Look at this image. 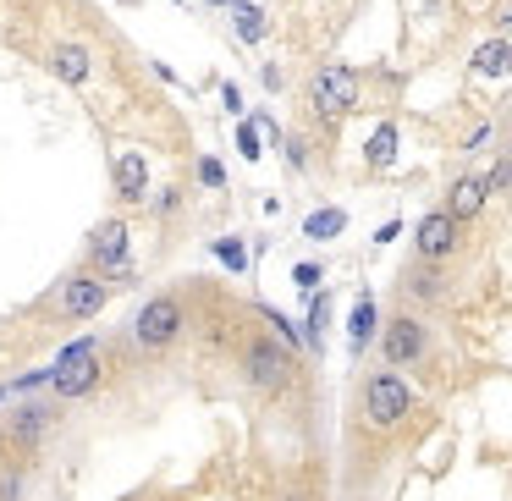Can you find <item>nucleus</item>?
Listing matches in <instances>:
<instances>
[{"instance_id":"nucleus-1","label":"nucleus","mask_w":512,"mask_h":501,"mask_svg":"<svg viewBox=\"0 0 512 501\" xmlns=\"http://www.w3.org/2000/svg\"><path fill=\"white\" fill-rule=\"evenodd\" d=\"M237 375H243V386L254 391V397H287L292 380H298V353H292L287 342H276L270 331H259V325H248L243 336H237Z\"/></svg>"},{"instance_id":"nucleus-2","label":"nucleus","mask_w":512,"mask_h":501,"mask_svg":"<svg viewBox=\"0 0 512 501\" xmlns=\"http://www.w3.org/2000/svg\"><path fill=\"white\" fill-rule=\"evenodd\" d=\"M61 419H67V408L56 397H39V391L34 397H17V408L0 419V452H6V463L28 468L50 446V435L61 430Z\"/></svg>"},{"instance_id":"nucleus-3","label":"nucleus","mask_w":512,"mask_h":501,"mask_svg":"<svg viewBox=\"0 0 512 501\" xmlns=\"http://www.w3.org/2000/svg\"><path fill=\"white\" fill-rule=\"evenodd\" d=\"M188 331H193L188 292H155V298H144V303H138V314L127 320V347L155 358V353H171Z\"/></svg>"},{"instance_id":"nucleus-4","label":"nucleus","mask_w":512,"mask_h":501,"mask_svg":"<svg viewBox=\"0 0 512 501\" xmlns=\"http://www.w3.org/2000/svg\"><path fill=\"white\" fill-rule=\"evenodd\" d=\"M413 413H419V397H413V386L397 369H369V375L358 380V424H364L369 435L408 430Z\"/></svg>"},{"instance_id":"nucleus-5","label":"nucleus","mask_w":512,"mask_h":501,"mask_svg":"<svg viewBox=\"0 0 512 501\" xmlns=\"http://www.w3.org/2000/svg\"><path fill=\"white\" fill-rule=\"evenodd\" d=\"M375 347H380V369H397V375H402V369H424V364H430L435 331H430V320H424V314L397 309V314H386V320H380Z\"/></svg>"},{"instance_id":"nucleus-6","label":"nucleus","mask_w":512,"mask_h":501,"mask_svg":"<svg viewBox=\"0 0 512 501\" xmlns=\"http://www.w3.org/2000/svg\"><path fill=\"white\" fill-rule=\"evenodd\" d=\"M83 270L105 276L111 287H133V281H138V270H133V232H127L122 215H105V221L89 232V248H83Z\"/></svg>"},{"instance_id":"nucleus-7","label":"nucleus","mask_w":512,"mask_h":501,"mask_svg":"<svg viewBox=\"0 0 512 501\" xmlns=\"http://www.w3.org/2000/svg\"><path fill=\"white\" fill-rule=\"evenodd\" d=\"M116 298V287L105 276H94V270H72V276L56 281V292H50V320L56 325H89L105 314V303Z\"/></svg>"},{"instance_id":"nucleus-8","label":"nucleus","mask_w":512,"mask_h":501,"mask_svg":"<svg viewBox=\"0 0 512 501\" xmlns=\"http://www.w3.org/2000/svg\"><path fill=\"white\" fill-rule=\"evenodd\" d=\"M358 100H364V78H358V67H347V61H325V67H314L309 111L320 116V122H342V116H353Z\"/></svg>"},{"instance_id":"nucleus-9","label":"nucleus","mask_w":512,"mask_h":501,"mask_svg":"<svg viewBox=\"0 0 512 501\" xmlns=\"http://www.w3.org/2000/svg\"><path fill=\"white\" fill-rule=\"evenodd\" d=\"M452 292H457L452 265L408 259V265H402V276H397V298H402V309H413V314H435V309H446V303H452Z\"/></svg>"},{"instance_id":"nucleus-10","label":"nucleus","mask_w":512,"mask_h":501,"mask_svg":"<svg viewBox=\"0 0 512 501\" xmlns=\"http://www.w3.org/2000/svg\"><path fill=\"white\" fill-rule=\"evenodd\" d=\"M56 375H50V397L61 402V408H72V402H94L105 391V380H111V364H105V347L89 358H67V364H50Z\"/></svg>"},{"instance_id":"nucleus-11","label":"nucleus","mask_w":512,"mask_h":501,"mask_svg":"<svg viewBox=\"0 0 512 501\" xmlns=\"http://www.w3.org/2000/svg\"><path fill=\"white\" fill-rule=\"evenodd\" d=\"M468 226L463 221H452L446 210H430V215H419V226H413V259H430V265H452L457 254H463V243H468Z\"/></svg>"},{"instance_id":"nucleus-12","label":"nucleus","mask_w":512,"mask_h":501,"mask_svg":"<svg viewBox=\"0 0 512 501\" xmlns=\"http://www.w3.org/2000/svg\"><path fill=\"white\" fill-rule=\"evenodd\" d=\"M45 72L56 83H67V89H89L94 83V56H89V45H50L45 56Z\"/></svg>"},{"instance_id":"nucleus-13","label":"nucleus","mask_w":512,"mask_h":501,"mask_svg":"<svg viewBox=\"0 0 512 501\" xmlns=\"http://www.w3.org/2000/svg\"><path fill=\"white\" fill-rule=\"evenodd\" d=\"M490 204V188H485V171H463V177H452V188H446V204L441 210L452 215V221H479Z\"/></svg>"},{"instance_id":"nucleus-14","label":"nucleus","mask_w":512,"mask_h":501,"mask_svg":"<svg viewBox=\"0 0 512 501\" xmlns=\"http://www.w3.org/2000/svg\"><path fill=\"white\" fill-rule=\"evenodd\" d=\"M111 177H116V199L127 204V210H138V204L149 199V166L138 149H122V155L111 160Z\"/></svg>"},{"instance_id":"nucleus-15","label":"nucleus","mask_w":512,"mask_h":501,"mask_svg":"<svg viewBox=\"0 0 512 501\" xmlns=\"http://www.w3.org/2000/svg\"><path fill=\"white\" fill-rule=\"evenodd\" d=\"M347 336H353V353L375 347V336H380V309H375V292H369V287L353 298V320H347Z\"/></svg>"},{"instance_id":"nucleus-16","label":"nucleus","mask_w":512,"mask_h":501,"mask_svg":"<svg viewBox=\"0 0 512 501\" xmlns=\"http://www.w3.org/2000/svg\"><path fill=\"white\" fill-rule=\"evenodd\" d=\"M474 72L479 78H507L512 72V45L507 39H485V45L474 50Z\"/></svg>"},{"instance_id":"nucleus-17","label":"nucleus","mask_w":512,"mask_h":501,"mask_svg":"<svg viewBox=\"0 0 512 501\" xmlns=\"http://www.w3.org/2000/svg\"><path fill=\"white\" fill-rule=\"evenodd\" d=\"M342 232H347V210H336V204L303 215V237H314V243H331V237H342Z\"/></svg>"},{"instance_id":"nucleus-18","label":"nucleus","mask_w":512,"mask_h":501,"mask_svg":"<svg viewBox=\"0 0 512 501\" xmlns=\"http://www.w3.org/2000/svg\"><path fill=\"white\" fill-rule=\"evenodd\" d=\"M364 160H369L375 171H386L391 160H397V122H380V127H375V138L364 144Z\"/></svg>"},{"instance_id":"nucleus-19","label":"nucleus","mask_w":512,"mask_h":501,"mask_svg":"<svg viewBox=\"0 0 512 501\" xmlns=\"http://www.w3.org/2000/svg\"><path fill=\"white\" fill-rule=\"evenodd\" d=\"M259 320H265V325H270V336H276V342H287L292 353L303 347V331H298V325H292L281 309H270V303H259Z\"/></svg>"},{"instance_id":"nucleus-20","label":"nucleus","mask_w":512,"mask_h":501,"mask_svg":"<svg viewBox=\"0 0 512 501\" xmlns=\"http://www.w3.org/2000/svg\"><path fill=\"white\" fill-rule=\"evenodd\" d=\"M265 34H270L265 12H259V6H237V39H243V45H259Z\"/></svg>"},{"instance_id":"nucleus-21","label":"nucleus","mask_w":512,"mask_h":501,"mask_svg":"<svg viewBox=\"0 0 512 501\" xmlns=\"http://www.w3.org/2000/svg\"><path fill=\"white\" fill-rule=\"evenodd\" d=\"M193 177H199V188H210V193L226 188V166H221L215 155H199V160H193Z\"/></svg>"},{"instance_id":"nucleus-22","label":"nucleus","mask_w":512,"mask_h":501,"mask_svg":"<svg viewBox=\"0 0 512 501\" xmlns=\"http://www.w3.org/2000/svg\"><path fill=\"white\" fill-rule=\"evenodd\" d=\"M215 259H221L226 270H237V276L248 270V254H243V243H237V237H215Z\"/></svg>"},{"instance_id":"nucleus-23","label":"nucleus","mask_w":512,"mask_h":501,"mask_svg":"<svg viewBox=\"0 0 512 501\" xmlns=\"http://www.w3.org/2000/svg\"><path fill=\"white\" fill-rule=\"evenodd\" d=\"M325 320H331V303H325V292H320V298L309 303V336H303L309 347H320V342H325Z\"/></svg>"},{"instance_id":"nucleus-24","label":"nucleus","mask_w":512,"mask_h":501,"mask_svg":"<svg viewBox=\"0 0 512 501\" xmlns=\"http://www.w3.org/2000/svg\"><path fill=\"white\" fill-rule=\"evenodd\" d=\"M485 188H490V193H512V155H501L496 166L485 171Z\"/></svg>"},{"instance_id":"nucleus-25","label":"nucleus","mask_w":512,"mask_h":501,"mask_svg":"<svg viewBox=\"0 0 512 501\" xmlns=\"http://www.w3.org/2000/svg\"><path fill=\"white\" fill-rule=\"evenodd\" d=\"M320 281H325V265H314V259H309V265H292V287H298V292H314Z\"/></svg>"},{"instance_id":"nucleus-26","label":"nucleus","mask_w":512,"mask_h":501,"mask_svg":"<svg viewBox=\"0 0 512 501\" xmlns=\"http://www.w3.org/2000/svg\"><path fill=\"white\" fill-rule=\"evenodd\" d=\"M237 144H243V155H248V160H259V155H265V149H259V127H254V122H243V127H237Z\"/></svg>"},{"instance_id":"nucleus-27","label":"nucleus","mask_w":512,"mask_h":501,"mask_svg":"<svg viewBox=\"0 0 512 501\" xmlns=\"http://www.w3.org/2000/svg\"><path fill=\"white\" fill-rule=\"evenodd\" d=\"M287 166H292V171L309 166V144H303V138H287Z\"/></svg>"},{"instance_id":"nucleus-28","label":"nucleus","mask_w":512,"mask_h":501,"mask_svg":"<svg viewBox=\"0 0 512 501\" xmlns=\"http://www.w3.org/2000/svg\"><path fill=\"white\" fill-rule=\"evenodd\" d=\"M485 144H490V122H479L474 133L463 138V155H479V149H485Z\"/></svg>"},{"instance_id":"nucleus-29","label":"nucleus","mask_w":512,"mask_h":501,"mask_svg":"<svg viewBox=\"0 0 512 501\" xmlns=\"http://www.w3.org/2000/svg\"><path fill=\"white\" fill-rule=\"evenodd\" d=\"M182 210V188H166V193H160V215H166V221H171V215H177Z\"/></svg>"},{"instance_id":"nucleus-30","label":"nucleus","mask_w":512,"mask_h":501,"mask_svg":"<svg viewBox=\"0 0 512 501\" xmlns=\"http://www.w3.org/2000/svg\"><path fill=\"white\" fill-rule=\"evenodd\" d=\"M221 100H226V111H232V116H237V111H243V94H237V89H232V83H226V89H221Z\"/></svg>"},{"instance_id":"nucleus-31","label":"nucleus","mask_w":512,"mask_h":501,"mask_svg":"<svg viewBox=\"0 0 512 501\" xmlns=\"http://www.w3.org/2000/svg\"><path fill=\"white\" fill-rule=\"evenodd\" d=\"M391 237H402V221H386V226L375 232V243H391Z\"/></svg>"},{"instance_id":"nucleus-32","label":"nucleus","mask_w":512,"mask_h":501,"mask_svg":"<svg viewBox=\"0 0 512 501\" xmlns=\"http://www.w3.org/2000/svg\"><path fill=\"white\" fill-rule=\"evenodd\" d=\"M276 501H314V496H309V490H281Z\"/></svg>"},{"instance_id":"nucleus-33","label":"nucleus","mask_w":512,"mask_h":501,"mask_svg":"<svg viewBox=\"0 0 512 501\" xmlns=\"http://www.w3.org/2000/svg\"><path fill=\"white\" fill-rule=\"evenodd\" d=\"M501 39H507V45H512V6H507V12H501Z\"/></svg>"},{"instance_id":"nucleus-34","label":"nucleus","mask_w":512,"mask_h":501,"mask_svg":"<svg viewBox=\"0 0 512 501\" xmlns=\"http://www.w3.org/2000/svg\"><path fill=\"white\" fill-rule=\"evenodd\" d=\"M210 6H232V12H237V6H243V0H210Z\"/></svg>"},{"instance_id":"nucleus-35","label":"nucleus","mask_w":512,"mask_h":501,"mask_svg":"<svg viewBox=\"0 0 512 501\" xmlns=\"http://www.w3.org/2000/svg\"><path fill=\"white\" fill-rule=\"evenodd\" d=\"M507 155H512V111H507Z\"/></svg>"}]
</instances>
